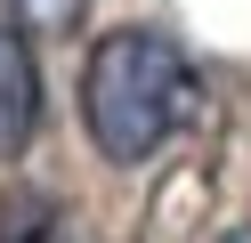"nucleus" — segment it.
Segmentation results:
<instances>
[{
	"instance_id": "f257e3e1",
	"label": "nucleus",
	"mask_w": 251,
	"mask_h": 243,
	"mask_svg": "<svg viewBox=\"0 0 251 243\" xmlns=\"http://www.w3.org/2000/svg\"><path fill=\"white\" fill-rule=\"evenodd\" d=\"M195 65H186V49L170 41V32L154 25H122L105 32L98 49H89L81 65V122L89 138H98L105 162H154L170 138H178L186 122H195Z\"/></svg>"
},
{
	"instance_id": "f03ea898",
	"label": "nucleus",
	"mask_w": 251,
	"mask_h": 243,
	"mask_svg": "<svg viewBox=\"0 0 251 243\" xmlns=\"http://www.w3.org/2000/svg\"><path fill=\"white\" fill-rule=\"evenodd\" d=\"M41 130V73H33V49H25L17 25H0V162L25 154Z\"/></svg>"
},
{
	"instance_id": "7ed1b4c3",
	"label": "nucleus",
	"mask_w": 251,
	"mask_h": 243,
	"mask_svg": "<svg viewBox=\"0 0 251 243\" xmlns=\"http://www.w3.org/2000/svg\"><path fill=\"white\" fill-rule=\"evenodd\" d=\"M81 8H89V0H0V16H8L17 32H65Z\"/></svg>"
},
{
	"instance_id": "20e7f679",
	"label": "nucleus",
	"mask_w": 251,
	"mask_h": 243,
	"mask_svg": "<svg viewBox=\"0 0 251 243\" xmlns=\"http://www.w3.org/2000/svg\"><path fill=\"white\" fill-rule=\"evenodd\" d=\"M8 243H73V235H8Z\"/></svg>"
},
{
	"instance_id": "39448f33",
	"label": "nucleus",
	"mask_w": 251,
	"mask_h": 243,
	"mask_svg": "<svg viewBox=\"0 0 251 243\" xmlns=\"http://www.w3.org/2000/svg\"><path fill=\"white\" fill-rule=\"evenodd\" d=\"M219 243H251V227H235V235H219Z\"/></svg>"
}]
</instances>
